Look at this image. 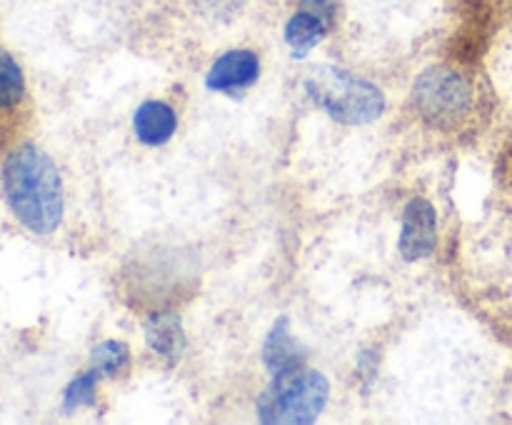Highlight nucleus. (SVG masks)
Returning a JSON list of instances; mask_svg holds the SVG:
<instances>
[{"label":"nucleus","mask_w":512,"mask_h":425,"mask_svg":"<svg viewBox=\"0 0 512 425\" xmlns=\"http://www.w3.org/2000/svg\"><path fill=\"white\" fill-rule=\"evenodd\" d=\"M3 190L15 218L35 235L53 233L63 218V183L53 160L35 145H20L3 163Z\"/></svg>","instance_id":"f257e3e1"},{"label":"nucleus","mask_w":512,"mask_h":425,"mask_svg":"<svg viewBox=\"0 0 512 425\" xmlns=\"http://www.w3.org/2000/svg\"><path fill=\"white\" fill-rule=\"evenodd\" d=\"M328 393L323 375L293 365L275 373L258 398V415L263 423H313L328 403Z\"/></svg>","instance_id":"f03ea898"},{"label":"nucleus","mask_w":512,"mask_h":425,"mask_svg":"<svg viewBox=\"0 0 512 425\" xmlns=\"http://www.w3.org/2000/svg\"><path fill=\"white\" fill-rule=\"evenodd\" d=\"M305 88L315 103L328 110L335 120L348 125H363L378 118L385 110V98L368 80L355 78L353 73L330 65L313 70Z\"/></svg>","instance_id":"7ed1b4c3"},{"label":"nucleus","mask_w":512,"mask_h":425,"mask_svg":"<svg viewBox=\"0 0 512 425\" xmlns=\"http://www.w3.org/2000/svg\"><path fill=\"white\" fill-rule=\"evenodd\" d=\"M415 108L438 130H453L473 110V85L453 68H430L413 90Z\"/></svg>","instance_id":"20e7f679"},{"label":"nucleus","mask_w":512,"mask_h":425,"mask_svg":"<svg viewBox=\"0 0 512 425\" xmlns=\"http://www.w3.org/2000/svg\"><path fill=\"white\" fill-rule=\"evenodd\" d=\"M438 243V220L433 205L425 198L410 200L403 215V233H400V253L408 260L425 258Z\"/></svg>","instance_id":"39448f33"},{"label":"nucleus","mask_w":512,"mask_h":425,"mask_svg":"<svg viewBox=\"0 0 512 425\" xmlns=\"http://www.w3.org/2000/svg\"><path fill=\"white\" fill-rule=\"evenodd\" d=\"M260 75V60L253 50H228L213 63L208 73V88L218 93H240L250 88Z\"/></svg>","instance_id":"423d86ee"},{"label":"nucleus","mask_w":512,"mask_h":425,"mask_svg":"<svg viewBox=\"0 0 512 425\" xmlns=\"http://www.w3.org/2000/svg\"><path fill=\"white\" fill-rule=\"evenodd\" d=\"M133 125L135 135L145 145H163L175 133V128H178V118H175V110L168 103L148 100V103H143L135 110Z\"/></svg>","instance_id":"0eeeda50"},{"label":"nucleus","mask_w":512,"mask_h":425,"mask_svg":"<svg viewBox=\"0 0 512 425\" xmlns=\"http://www.w3.org/2000/svg\"><path fill=\"white\" fill-rule=\"evenodd\" d=\"M328 28V20L310 13V10L300 8L298 13L288 20V25H285V40H288V45L293 48V53L298 55V58H303L308 50H313L315 45L325 38Z\"/></svg>","instance_id":"6e6552de"},{"label":"nucleus","mask_w":512,"mask_h":425,"mask_svg":"<svg viewBox=\"0 0 512 425\" xmlns=\"http://www.w3.org/2000/svg\"><path fill=\"white\" fill-rule=\"evenodd\" d=\"M148 343L153 345V350L163 353L165 358L175 360L183 350V330H180L178 315L173 313H158L150 318L148 323Z\"/></svg>","instance_id":"1a4fd4ad"},{"label":"nucleus","mask_w":512,"mask_h":425,"mask_svg":"<svg viewBox=\"0 0 512 425\" xmlns=\"http://www.w3.org/2000/svg\"><path fill=\"white\" fill-rule=\"evenodd\" d=\"M25 95L23 70L15 63L13 55L0 50V110L15 108Z\"/></svg>","instance_id":"9d476101"},{"label":"nucleus","mask_w":512,"mask_h":425,"mask_svg":"<svg viewBox=\"0 0 512 425\" xmlns=\"http://www.w3.org/2000/svg\"><path fill=\"white\" fill-rule=\"evenodd\" d=\"M265 363L275 370L293 368V365H300L298 353L293 348V340L285 333V320L273 330L268 345H265Z\"/></svg>","instance_id":"9b49d317"},{"label":"nucleus","mask_w":512,"mask_h":425,"mask_svg":"<svg viewBox=\"0 0 512 425\" xmlns=\"http://www.w3.org/2000/svg\"><path fill=\"white\" fill-rule=\"evenodd\" d=\"M125 363H128V348H125L123 343L108 340V343L95 348L93 368L98 370L100 375H115L118 370L125 368Z\"/></svg>","instance_id":"f8f14e48"},{"label":"nucleus","mask_w":512,"mask_h":425,"mask_svg":"<svg viewBox=\"0 0 512 425\" xmlns=\"http://www.w3.org/2000/svg\"><path fill=\"white\" fill-rule=\"evenodd\" d=\"M98 375H100L98 370L93 368L88 375L75 380V383L68 388V393H65V405H68V408H75V405L93 403V390H95V380H98Z\"/></svg>","instance_id":"ddd939ff"},{"label":"nucleus","mask_w":512,"mask_h":425,"mask_svg":"<svg viewBox=\"0 0 512 425\" xmlns=\"http://www.w3.org/2000/svg\"><path fill=\"white\" fill-rule=\"evenodd\" d=\"M300 8L320 15V18L333 25L335 13H338V0H300Z\"/></svg>","instance_id":"4468645a"}]
</instances>
